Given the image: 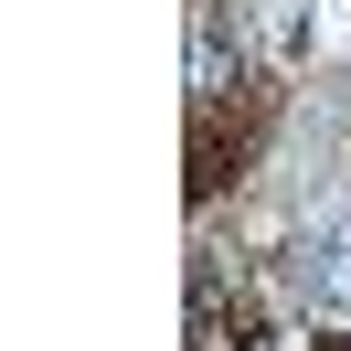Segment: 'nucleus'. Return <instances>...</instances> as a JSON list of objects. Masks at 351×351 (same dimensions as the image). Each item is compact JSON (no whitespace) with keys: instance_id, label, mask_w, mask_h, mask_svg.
Returning a JSON list of instances; mask_svg holds the SVG:
<instances>
[{"instance_id":"f257e3e1","label":"nucleus","mask_w":351,"mask_h":351,"mask_svg":"<svg viewBox=\"0 0 351 351\" xmlns=\"http://www.w3.org/2000/svg\"><path fill=\"white\" fill-rule=\"evenodd\" d=\"M287 287H298L308 308H330V319H351V213H330V223H308V234H298Z\"/></svg>"},{"instance_id":"f03ea898","label":"nucleus","mask_w":351,"mask_h":351,"mask_svg":"<svg viewBox=\"0 0 351 351\" xmlns=\"http://www.w3.org/2000/svg\"><path fill=\"white\" fill-rule=\"evenodd\" d=\"M192 86H202V96L223 86V11H202V22H192Z\"/></svg>"}]
</instances>
